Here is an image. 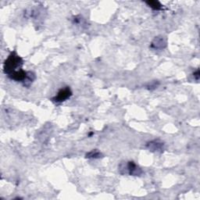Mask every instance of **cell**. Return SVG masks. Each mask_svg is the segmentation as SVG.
I'll list each match as a JSON object with an SVG mask.
<instances>
[{"label": "cell", "instance_id": "6da1fadb", "mask_svg": "<svg viewBox=\"0 0 200 200\" xmlns=\"http://www.w3.org/2000/svg\"><path fill=\"white\" fill-rule=\"evenodd\" d=\"M23 60L16 52H12L4 62V72L9 76L10 74L21 70Z\"/></svg>", "mask_w": 200, "mask_h": 200}, {"label": "cell", "instance_id": "7a4b0ae2", "mask_svg": "<svg viewBox=\"0 0 200 200\" xmlns=\"http://www.w3.org/2000/svg\"><path fill=\"white\" fill-rule=\"evenodd\" d=\"M72 95V92L70 91V89L68 87L63 88L60 89V90L58 92L57 95L52 98L53 101L56 103L62 102L66 101L67 98H70Z\"/></svg>", "mask_w": 200, "mask_h": 200}, {"label": "cell", "instance_id": "3957f363", "mask_svg": "<svg viewBox=\"0 0 200 200\" xmlns=\"http://www.w3.org/2000/svg\"><path fill=\"white\" fill-rule=\"evenodd\" d=\"M127 168H128L127 170H128V173L131 175H139L142 173L140 169H139L133 162H128Z\"/></svg>", "mask_w": 200, "mask_h": 200}, {"label": "cell", "instance_id": "277c9868", "mask_svg": "<svg viewBox=\"0 0 200 200\" xmlns=\"http://www.w3.org/2000/svg\"><path fill=\"white\" fill-rule=\"evenodd\" d=\"M165 42H164L163 39L162 38H156L154 41H153V42L152 43V47H153V48H156V49H158V48H163V45H165Z\"/></svg>", "mask_w": 200, "mask_h": 200}, {"label": "cell", "instance_id": "5b68a950", "mask_svg": "<svg viewBox=\"0 0 200 200\" xmlns=\"http://www.w3.org/2000/svg\"><path fill=\"white\" fill-rule=\"evenodd\" d=\"M147 4H148L152 9H155V10H159V9H160L161 7H162L160 3H159V2H156V1L147 2Z\"/></svg>", "mask_w": 200, "mask_h": 200}, {"label": "cell", "instance_id": "8992f818", "mask_svg": "<svg viewBox=\"0 0 200 200\" xmlns=\"http://www.w3.org/2000/svg\"><path fill=\"white\" fill-rule=\"evenodd\" d=\"M100 155V153L98 152V151H96V150H93V151H92L91 152H89L88 154H87V157L88 158H97Z\"/></svg>", "mask_w": 200, "mask_h": 200}]
</instances>
